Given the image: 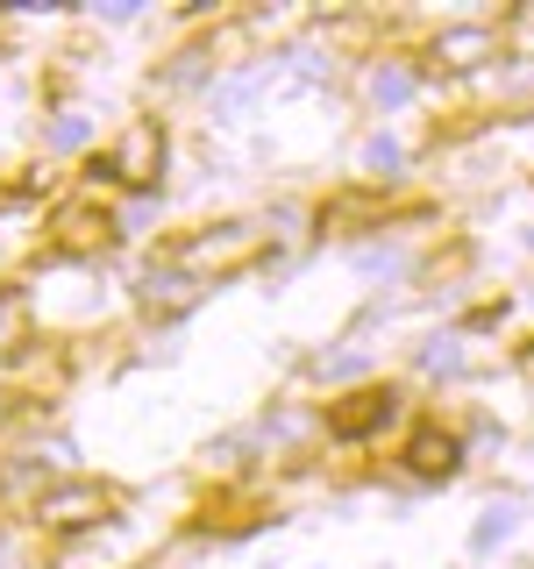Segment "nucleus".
Instances as JSON below:
<instances>
[{
	"label": "nucleus",
	"instance_id": "f257e3e1",
	"mask_svg": "<svg viewBox=\"0 0 534 569\" xmlns=\"http://www.w3.org/2000/svg\"><path fill=\"white\" fill-rule=\"evenodd\" d=\"M100 171H115L121 186H157V171H165V129H157V121H129Z\"/></svg>",
	"mask_w": 534,
	"mask_h": 569
},
{
	"label": "nucleus",
	"instance_id": "f03ea898",
	"mask_svg": "<svg viewBox=\"0 0 534 569\" xmlns=\"http://www.w3.org/2000/svg\"><path fill=\"white\" fill-rule=\"evenodd\" d=\"M107 512V491L100 485H50L43 498H36V520L43 527H58V533H71V527H93Z\"/></svg>",
	"mask_w": 534,
	"mask_h": 569
},
{
	"label": "nucleus",
	"instance_id": "7ed1b4c3",
	"mask_svg": "<svg viewBox=\"0 0 534 569\" xmlns=\"http://www.w3.org/2000/svg\"><path fill=\"white\" fill-rule=\"evenodd\" d=\"M249 249H257V228L249 221H228V228H214V236H192L186 242V257H178V271H228V263H243Z\"/></svg>",
	"mask_w": 534,
	"mask_h": 569
},
{
	"label": "nucleus",
	"instance_id": "20e7f679",
	"mask_svg": "<svg viewBox=\"0 0 534 569\" xmlns=\"http://www.w3.org/2000/svg\"><path fill=\"white\" fill-rule=\"evenodd\" d=\"M392 413H399V399H392V391H356V399H343V406L328 413V427H335L343 441H356V435H370V427H385Z\"/></svg>",
	"mask_w": 534,
	"mask_h": 569
},
{
	"label": "nucleus",
	"instance_id": "39448f33",
	"mask_svg": "<svg viewBox=\"0 0 534 569\" xmlns=\"http://www.w3.org/2000/svg\"><path fill=\"white\" fill-rule=\"evenodd\" d=\"M456 462H463V441L442 435V427H421V435L406 441V470L414 477H449Z\"/></svg>",
	"mask_w": 534,
	"mask_h": 569
},
{
	"label": "nucleus",
	"instance_id": "423d86ee",
	"mask_svg": "<svg viewBox=\"0 0 534 569\" xmlns=\"http://www.w3.org/2000/svg\"><path fill=\"white\" fill-rule=\"evenodd\" d=\"M435 58L449 64V71H471V64H485V58H492V29H477V22H463V29H442V36H435Z\"/></svg>",
	"mask_w": 534,
	"mask_h": 569
},
{
	"label": "nucleus",
	"instance_id": "0eeeda50",
	"mask_svg": "<svg viewBox=\"0 0 534 569\" xmlns=\"http://www.w3.org/2000/svg\"><path fill=\"white\" fill-rule=\"evenodd\" d=\"M142 299H150V307H165V313H178V307H192V299H200V284H192V271H150V278H142Z\"/></svg>",
	"mask_w": 534,
	"mask_h": 569
},
{
	"label": "nucleus",
	"instance_id": "6e6552de",
	"mask_svg": "<svg viewBox=\"0 0 534 569\" xmlns=\"http://www.w3.org/2000/svg\"><path fill=\"white\" fill-rule=\"evenodd\" d=\"M406 93H414V71H406V64H378V71H370V100H378V107H399Z\"/></svg>",
	"mask_w": 534,
	"mask_h": 569
},
{
	"label": "nucleus",
	"instance_id": "1a4fd4ad",
	"mask_svg": "<svg viewBox=\"0 0 534 569\" xmlns=\"http://www.w3.org/2000/svg\"><path fill=\"white\" fill-rule=\"evenodd\" d=\"M421 370H427V378H449V370H463V349H456V335L427 342V349H421Z\"/></svg>",
	"mask_w": 534,
	"mask_h": 569
},
{
	"label": "nucleus",
	"instance_id": "9d476101",
	"mask_svg": "<svg viewBox=\"0 0 534 569\" xmlns=\"http://www.w3.org/2000/svg\"><path fill=\"white\" fill-rule=\"evenodd\" d=\"M513 520H521V512H513V506H492L485 520H477V533H471V548H492V541H506V533H513Z\"/></svg>",
	"mask_w": 534,
	"mask_h": 569
},
{
	"label": "nucleus",
	"instance_id": "9b49d317",
	"mask_svg": "<svg viewBox=\"0 0 534 569\" xmlns=\"http://www.w3.org/2000/svg\"><path fill=\"white\" fill-rule=\"evenodd\" d=\"M364 164L370 171H392V164H399V142H392V136H370L364 142Z\"/></svg>",
	"mask_w": 534,
	"mask_h": 569
},
{
	"label": "nucleus",
	"instance_id": "f8f14e48",
	"mask_svg": "<svg viewBox=\"0 0 534 569\" xmlns=\"http://www.w3.org/2000/svg\"><path fill=\"white\" fill-rule=\"evenodd\" d=\"M50 142H58V150H71V142H86V121H79V114H65L58 129H50Z\"/></svg>",
	"mask_w": 534,
	"mask_h": 569
},
{
	"label": "nucleus",
	"instance_id": "ddd939ff",
	"mask_svg": "<svg viewBox=\"0 0 534 569\" xmlns=\"http://www.w3.org/2000/svg\"><path fill=\"white\" fill-rule=\"evenodd\" d=\"M0 328H8V320H0Z\"/></svg>",
	"mask_w": 534,
	"mask_h": 569
}]
</instances>
